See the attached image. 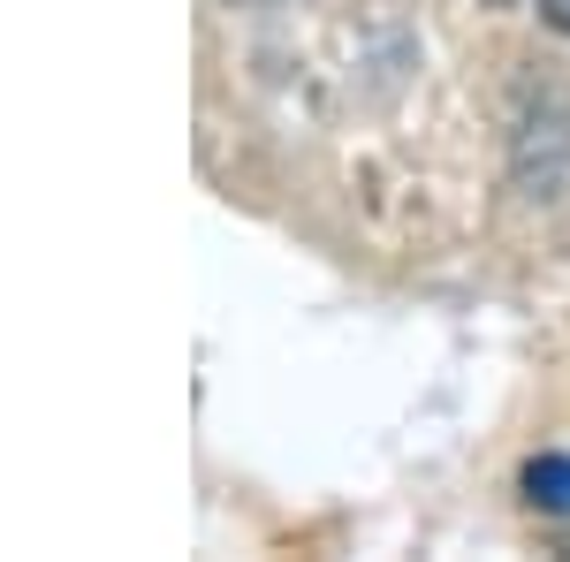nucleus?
Here are the masks:
<instances>
[{"label": "nucleus", "instance_id": "f257e3e1", "mask_svg": "<svg viewBox=\"0 0 570 562\" xmlns=\"http://www.w3.org/2000/svg\"><path fill=\"white\" fill-rule=\"evenodd\" d=\"M525 502L532 510H548V517H570V456H532L525 464Z\"/></svg>", "mask_w": 570, "mask_h": 562}, {"label": "nucleus", "instance_id": "f03ea898", "mask_svg": "<svg viewBox=\"0 0 570 562\" xmlns=\"http://www.w3.org/2000/svg\"><path fill=\"white\" fill-rule=\"evenodd\" d=\"M540 16H548V23H556V31L570 39V0H540Z\"/></svg>", "mask_w": 570, "mask_h": 562}, {"label": "nucleus", "instance_id": "7ed1b4c3", "mask_svg": "<svg viewBox=\"0 0 570 562\" xmlns=\"http://www.w3.org/2000/svg\"><path fill=\"white\" fill-rule=\"evenodd\" d=\"M480 8H510V0H480Z\"/></svg>", "mask_w": 570, "mask_h": 562}]
</instances>
